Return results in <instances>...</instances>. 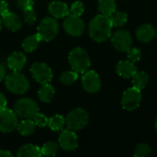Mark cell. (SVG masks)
I'll list each match as a JSON object with an SVG mask.
<instances>
[{"label": "cell", "instance_id": "obj_1", "mask_svg": "<svg viewBox=\"0 0 157 157\" xmlns=\"http://www.w3.org/2000/svg\"><path fill=\"white\" fill-rule=\"evenodd\" d=\"M112 23L109 17L99 14L89 23V35L97 42H103L111 36Z\"/></svg>", "mask_w": 157, "mask_h": 157}, {"label": "cell", "instance_id": "obj_2", "mask_svg": "<svg viewBox=\"0 0 157 157\" xmlns=\"http://www.w3.org/2000/svg\"><path fill=\"white\" fill-rule=\"evenodd\" d=\"M5 86L9 92L21 95L26 93L29 88V82L19 71H13L6 76Z\"/></svg>", "mask_w": 157, "mask_h": 157}, {"label": "cell", "instance_id": "obj_3", "mask_svg": "<svg viewBox=\"0 0 157 157\" xmlns=\"http://www.w3.org/2000/svg\"><path fill=\"white\" fill-rule=\"evenodd\" d=\"M68 60L72 69L78 74L86 72L91 64L88 53L80 47H76L70 52Z\"/></svg>", "mask_w": 157, "mask_h": 157}, {"label": "cell", "instance_id": "obj_4", "mask_svg": "<svg viewBox=\"0 0 157 157\" xmlns=\"http://www.w3.org/2000/svg\"><path fill=\"white\" fill-rule=\"evenodd\" d=\"M88 114L83 109H75L70 111L65 119L67 128L72 131H80L84 129L88 123Z\"/></svg>", "mask_w": 157, "mask_h": 157}, {"label": "cell", "instance_id": "obj_5", "mask_svg": "<svg viewBox=\"0 0 157 157\" xmlns=\"http://www.w3.org/2000/svg\"><path fill=\"white\" fill-rule=\"evenodd\" d=\"M14 111L21 118L32 119L39 112V107L33 99L24 98L17 100L14 105Z\"/></svg>", "mask_w": 157, "mask_h": 157}, {"label": "cell", "instance_id": "obj_6", "mask_svg": "<svg viewBox=\"0 0 157 157\" xmlns=\"http://www.w3.org/2000/svg\"><path fill=\"white\" fill-rule=\"evenodd\" d=\"M58 22L53 17H45L38 26L37 33L40 37L41 40L50 41L53 40L58 33Z\"/></svg>", "mask_w": 157, "mask_h": 157}, {"label": "cell", "instance_id": "obj_7", "mask_svg": "<svg viewBox=\"0 0 157 157\" xmlns=\"http://www.w3.org/2000/svg\"><path fill=\"white\" fill-rule=\"evenodd\" d=\"M141 101H142L141 90L133 86L128 88L123 93L121 98V105L124 109L128 111H132L139 108Z\"/></svg>", "mask_w": 157, "mask_h": 157}, {"label": "cell", "instance_id": "obj_8", "mask_svg": "<svg viewBox=\"0 0 157 157\" xmlns=\"http://www.w3.org/2000/svg\"><path fill=\"white\" fill-rule=\"evenodd\" d=\"M17 115L15 111L6 108L0 109V132H11L17 128Z\"/></svg>", "mask_w": 157, "mask_h": 157}, {"label": "cell", "instance_id": "obj_9", "mask_svg": "<svg viewBox=\"0 0 157 157\" xmlns=\"http://www.w3.org/2000/svg\"><path fill=\"white\" fill-rule=\"evenodd\" d=\"M29 71L32 77L41 85L48 84L52 79V72L51 68L43 63H33Z\"/></svg>", "mask_w": 157, "mask_h": 157}, {"label": "cell", "instance_id": "obj_10", "mask_svg": "<svg viewBox=\"0 0 157 157\" xmlns=\"http://www.w3.org/2000/svg\"><path fill=\"white\" fill-rule=\"evenodd\" d=\"M63 29L71 36H81L85 30V23L80 17L67 15L63 20Z\"/></svg>", "mask_w": 157, "mask_h": 157}, {"label": "cell", "instance_id": "obj_11", "mask_svg": "<svg viewBox=\"0 0 157 157\" xmlns=\"http://www.w3.org/2000/svg\"><path fill=\"white\" fill-rule=\"evenodd\" d=\"M111 42L116 50L120 52H127L132 47V39L127 30L120 29L112 35Z\"/></svg>", "mask_w": 157, "mask_h": 157}, {"label": "cell", "instance_id": "obj_12", "mask_svg": "<svg viewBox=\"0 0 157 157\" xmlns=\"http://www.w3.org/2000/svg\"><path fill=\"white\" fill-rule=\"evenodd\" d=\"M82 86L88 93H96L99 91L101 82L98 75L95 71H86L82 76Z\"/></svg>", "mask_w": 157, "mask_h": 157}, {"label": "cell", "instance_id": "obj_13", "mask_svg": "<svg viewBox=\"0 0 157 157\" xmlns=\"http://www.w3.org/2000/svg\"><path fill=\"white\" fill-rule=\"evenodd\" d=\"M59 145L67 152L75 150L78 146V139L75 131L69 129L63 131L59 135Z\"/></svg>", "mask_w": 157, "mask_h": 157}, {"label": "cell", "instance_id": "obj_14", "mask_svg": "<svg viewBox=\"0 0 157 157\" xmlns=\"http://www.w3.org/2000/svg\"><path fill=\"white\" fill-rule=\"evenodd\" d=\"M116 72L124 78L132 77L137 73V67L131 61H120L116 66Z\"/></svg>", "mask_w": 157, "mask_h": 157}, {"label": "cell", "instance_id": "obj_15", "mask_svg": "<svg viewBox=\"0 0 157 157\" xmlns=\"http://www.w3.org/2000/svg\"><path fill=\"white\" fill-rule=\"evenodd\" d=\"M1 18H2L4 25L8 29L12 30V31L18 30L22 26V22H21L20 17L17 15H16L15 13L6 11V13H4L1 16Z\"/></svg>", "mask_w": 157, "mask_h": 157}, {"label": "cell", "instance_id": "obj_16", "mask_svg": "<svg viewBox=\"0 0 157 157\" xmlns=\"http://www.w3.org/2000/svg\"><path fill=\"white\" fill-rule=\"evenodd\" d=\"M26 56L19 52L11 53L7 58V66L12 71H20L26 64Z\"/></svg>", "mask_w": 157, "mask_h": 157}, {"label": "cell", "instance_id": "obj_17", "mask_svg": "<svg viewBox=\"0 0 157 157\" xmlns=\"http://www.w3.org/2000/svg\"><path fill=\"white\" fill-rule=\"evenodd\" d=\"M50 14L56 18L65 17L69 13L68 6L62 1H53L48 6Z\"/></svg>", "mask_w": 157, "mask_h": 157}, {"label": "cell", "instance_id": "obj_18", "mask_svg": "<svg viewBox=\"0 0 157 157\" xmlns=\"http://www.w3.org/2000/svg\"><path fill=\"white\" fill-rule=\"evenodd\" d=\"M136 36L140 41L149 42L156 36V30L150 24H144L137 29Z\"/></svg>", "mask_w": 157, "mask_h": 157}, {"label": "cell", "instance_id": "obj_19", "mask_svg": "<svg viewBox=\"0 0 157 157\" xmlns=\"http://www.w3.org/2000/svg\"><path fill=\"white\" fill-rule=\"evenodd\" d=\"M54 94H55L54 88L49 83L42 85L41 87L38 91V96H39L40 100L42 102H45V103L51 102L54 97Z\"/></svg>", "mask_w": 157, "mask_h": 157}, {"label": "cell", "instance_id": "obj_20", "mask_svg": "<svg viewBox=\"0 0 157 157\" xmlns=\"http://www.w3.org/2000/svg\"><path fill=\"white\" fill-rule=\"evenodd\" d=\"M35 128H36V124L32 119H26L17 126L18 132L22 136H29L33 134L35 132Z\"/></svg>", "mask_w": 157, "mask_h": 157}, {"label": "cell", "instance_id": "obj_21", "mask_svg": "<svg viewBox=\"0 0 157 157\" xmlns=\"http://www.w3.org/2000/svg\"><path fill=\"white\" fill-rule=\"evenodd\" d=\"M40 40H41V39L38 35V33L37 34L30 35V36L27 37L23 40L22 47H23V49H24V51L26 52H32L33 51H35L38 48Z\"/></svg>", "mask_w": 157, "mask_h": 157}, {"label": "cell", "instance_id": "obj_22", "mask_svg": "<svg viewBox=\"0 0 157 157\" xmlns=\"http://www.w3.org/2000/svg\"><path fill=\"white\" fill-rule=\"evenodd\" d=\"M98 8L100 14L109 17L116 11V2L115 0H98Z\"/></svg>", "mask_w": 157, "mask_h": 157}, {"label": "cell", "instance_id": "obj_23", "mask_svg": "<svg viewBox=\"0 0 157 157\" xmlns=\"http://www.w3.org/2000/svg\"><path fill=\"white\" fill-rule=\"evenodd\" d=\"M41 155L40 149L34 144H26L20 147L17 151V156H29L39 157Z\"/></svg>", "mask_w": 157, "mask_h": 157}, {"label": "cell", "instance_id": "obj_24", "mask_svg": "<svg viewBox=\"0 0 157 157\" xmlns=\"http://www.w3.org/2000/svg\"><path fill=\"white\" fill-rule=\"evenodd\" d=\"M149 81V76L144 72H138L132 76V84L133 86L138 89H143L146 86Z\"/></svg>", "mask_w": 157, "mask_h": 157}, {"label": "cell", "instance_id": "obj_25", "mask_svg": "<svg viewBox=\"0 0 157 157\" xmlns=\"http://www.w3.org/2000/svg\"><path fill=\"white\" fill-rule=\"evenodd\" d=\"M48 125L50 129L53 132H59L63 129L65 125V119L59 114H56L49 119Z\"/></svg>", "mask_w": 157, "mask_h": 157}, {"label": "cell", "instance_id": "obj_26", "mask_svg": "<svg viewBox=\"0 0 157 157\" xmlns=\"http://www.w3.org/2000/svg\"><path fill=\"white\" fill-rule=\"evenodd\" d=\"M109 18L113 27H122L126 24L128 20V16L124 12L115 11L109 16Z\"/></svg>", "mask_w": 157, "mask_h": 157}, {"label": "cell", "instance_id": "obj_27", "mask_svg": "<svg viewBox=\"0 0 157 157\" xmlns=\"http://www.w3.org/2000/svg\"><path fill=\"white\" fill-rule=\"evenodd\" d=\"M78 78V73H76L75 71H66V72H63L59 80L62 84L65 85V86H70L72 84H74Z\"/></svg>", "mask_w": 157, "mask_h": 157}, {"label": "cell", "instance_id": "obj_28", "mask_svg": "<svg viewBox=\"0 0 157 157\" xmlns=\"http://www.w3.org/2000/svg\"><path fill=\"white\" fill-rule=\"evenodd\" d=\"M40 152H41V155L54 156L58 152V144L52 142H48L42 145Z\"/></svg>", "mask_w": 157, "mask_h": 157}, {"label": "cell", "instance_id": "obj_29", "mask_svg": "<svg viewBox=\"0 0 157 157\" xmlns=\"http://www.w3.org/2000/svg\"><path fill=\"white\" fill-rule=\"evenodd\" d=\"M23 17H24V20L28 24H29V25L34 24L36 22L37 16H36V12L33 9V7H29V8L24 9L23 10Z\"/></svg>", "mask_w": 157, "mask_h": 157}, {"label": "cell", "instance_id": "obj_30", "mask_svg": "<svg viewBox=\"0 0 157 157\" xmlns=\"http://www.w3.org/2000/svg\"><path fill=\"white\" fill-rule=\"evenodd\" d=\"M151 153V148L146 144H139L134 152V155L137 157H144L147 156Z\"/></svg>", "mask_w": 157, "mask_h": 157}, {"label": "cell", "instance_id": "obj_31", "mask_svg": "<svg viewBox=\"0 0 157 157\" xmlns=\"http://www.w3.org/2000/svg\"><path fill=\"white\" fill-rule=\"evenodd\" d=\"M84 11H85L84 5H83L80 1L75 2V3L71 6V8H70L71 15L77 16V17H81V16L83 15Z\"/></svg>", "mask_w": 157, "mask_h": 157}, {"label": "cell", "instance_id": "obj_32", "mask_svg": "<svg viewBox=\"0 0 157 157\" xmlns=\"http://www.w3.org/2000/svg\"><path fill=\"white\" fill-rule=\"evenodd\" d=\"M127 54H128V59L129 61L132 62V63H136L138 61H140L141 59V50L138 48H130L127 51Z\"/></svg>", "mask_w": 157, "mask_h": 157}, {"label": "cell", "instance_id": "obj_33", "mask_svg": "<svg viewBox=\"0 0 157 157\" xmlns=\"http://www.w3.org/2000/svg\"><path fill=\"white\" fill-rule=\"evenodd\" d=\"M33 121L35 122L36 126L38 127H45L46 125H48V122H49V119L42 113H36L35 116L32 118Z\"/></svg>", "mask_w": 157, "mask_h": 157}, {"label": "cell", "instance_id": "obj_34", "mask_svg": "<svg viewBox=\"0 0 157 157\" xmlns=\"http://www.w3.org/2000/svg\"><path fill=\"white\" fill-rule=\"evenodd\" d=\"M33 5L34 0H17V6L22 10L29 7H33Z\"/></svg>", "mask_w": 157, "mask_h": 157}, {"label": "cell", "instance_id": "obj_35", "mask_svg": "<svg viewBox=\"0 0 157 157\" xmlns=\"http://www.w3.org/2000/svg\"><path fill=\"white\" fill-rule=\"evenodd\" d=\"M6 11H8L7 3L5 0H0V16H2Z\"/></svg>", "mask_w": 157, "mask_h": 157}, {"label": "cell", "instance_id": "obj_36", "mask_svg": "<svg viewBox=\"0 0 157 157\" xmlns=\"http://www.w3.org/2000/svg\"><path fill=\"white\" fill-rule=\"evenodd\" d=\"M6 97L0 93V109H3V108H6Z\"/></svg>", "mask_w": 157, "mask_h": 157}, {"label": "cell", "instance_id": "obj_37", "mask_svg": "<svg viewBox=\"0 0 157 157\" xmlns=\"http://www.w3.org/2000/svg\"><path fill=\"white\" fill-rule=\"evenodd\" d=\"M6 78V69L3 65H0V82Z\"/></svg>", "mask_w": 157, "mask_h": 157}, {"label": "cell", "instance_id": "obj_38", "mask_svg": "<svg viewBox=\"0 0 157 157\" xmlns=\"http://www.w3.org/2000/svg\"><path fill=\"white\" fill-rule=\"evenodd\" d=\"M12 156V154L6 150H0V157Z\"/></svg>", "mask_w": 157, "mask_h": 157}, {"label": "cell", "instance_id": "obj_39", "mask_svg": "<svg viewBox=\"0 0 157 157\" xmlns=\"http://www.w3.org/2000/svg\"><path fill=\"white\" fill-rule=\"evenodd\" d=\"M1 28H2V20L0 18V29H1Z\"/></svg>", "mask_w": 157, "mask_h": 157}, {"label": "cell", "instance_id": "obj_40", "mask_svg": "<svg viewBox=\"0 0 157 157\" xmlns=\"http://www.w3.org/2000/svg\"><path fill=\"white\" fill-rule=\"evenodd\" d=\"M155 130H156V132H157V120H156V121H155Z\"/></svg>", "mask_w": 157, "mask_h": 157}, {"label": "cell", "instance_id": "obj_41", "mask_svg": "<svg viewBox=\"0 0 157 157\" xmlns=\"http://www.w3.org/2000/svg\"><path fill=\"white\" fill-rule=\"evenodd\" d=\"M156 37H157V31H156Z\"/></svg>", "mask_w": 157, "mask_h": 157}]
</instances>
